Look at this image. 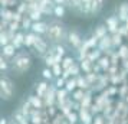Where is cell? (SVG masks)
Here are the masks:
<instances>
[{"label":"cell","instance_id":"6da1fadb","mask_svg":"<svg viewBox=\"0 0 128 124\" xmlns=\"http://www.w3.org/2000/svg\"><path fill=\"white\" fill-rule=\"evenodd\" d=\"M66 26H65L60 19H53L48 22V29L45 33V39L49 42V45H56V43H64L66 38Z\"/></svg>","mask_w":128,"mask_h":124},{"label":"cell","instance_id":"7a4b0ae2","mask_svg":"<svg viewBox=\"0 0 128 124\" xmlns=\"http://www.w3.org/2000/svg\"><path fill=\"white\" fill-rule=\"evenodd\" d=\"M32 55L26 49H20L14 53V56L10 59V69L16 75H23L32 68Z\"/></svg>","mask_w":128,"mask_h":124},{"label":"cell","instance_id":"3957f363","mask_svg":"<svg viewBox=\"0 0 128 124\" xmlns=\"http://www.w3.org/2000/svg\"><path fill=\"white\" fill-rule=\"evenodd\" d=\"M16 92V87L14 82L12 81V78L7 75H0V100L3 101H10L13 100Z\"/></svg>","mask_w":128,"mask_h":124},{"label":"cell","instance_id":"277c9868","mask_svg":"<svg viewBox=\"0 0 128 124\" xmlns=\"http://www.w3.org/2000/svg\"><path fill=\"white\" fill-rule=\"evenodd\" d=\"M65 42H66V43H68L70 48L78 49V48L82 45L84 39H82L81 33H79L78 30H75V29H68V30H66V38H65Z\"/></svg>","mask_w":128,"mask_h":124},{"label":"cell","instance_id":"5b68a950","mask_svg":"<svg viewBox=\"0 0 128 124\" xmlns=\"http://www.w3.org/2000/svg\"><path fill=\"white\" fill-rule=\"evenodd\" d=\"M49 48H50L49 42H48L46 39L43 38V36H42L40 39H39V41L36 42L35 45H33V46L30 48V51H33L36 56H39V58H43V55H45L48 51H49Z\"/></svg>","mask_w":128,"mask_h":124},{"label":"cell","instance_id":"8992f818","mask_svg":"<svg viewBox=\"0 0 128 124\" xmlns=\"http://www.w3.org/2000/svg\"><path fill=\"white\" fill-rule=\"evenodd\" d=\"M105 28L108 30L110 35H115L118 33V29H120V20L116 18V15H111L105 19Z\"/></svg>","mask_w":128,"mask_h":124},{"label":"cell","instance_id":"52a82bcc","mask_svg":"<svg viewBox=\"0 0 128 124\" xmlns=\"http://www.w3.org/2000/svg\"><path fill=\"white\" fill-rule=\"evenodd\" d=\"M48 29V22L45 20H39V22H32V26H30V32H33L39 36H45Z\"/></svg>","mask_w":128,"mask_h":124},{"label":"cell","instance_id":"ba28073f","mask_svg":"<svg viewBox=\"0 0 128 124\" xmlns=\"http://www.w3.org/2000/svg\"><path fill=\"white\" fill-rule=\"evenodd\" d=\"M42 36L36 35V33H33V32H30V30H28V32H24V43H23V48H26V49H30V48L35 45L36 42L40 39Z\"/></svg>","mask_w":128,"mask_h":124},{"label":"cell","instance_id":"9c48e42d","mask_svg":"<svg viewBox=\"0 0 128 124\" xmlns=\"http://www.w3.org/2000/svg\"><path fill=\"white\" fill-rule=\"evenodd\" d=\"M49 85H50V84L48 82V81H45V79H42V81H39V82H36L35 84V95L43 98L45 94L48 92V89H49Z\"/></svg>","mask_w":128,"mask_h":124},{"label":"cell","instance_id":"30bf717a","mask_svg":"<svg viewBox=\"0 0 128 124\" xmlns=\"http://www.w3.org/2000/svg\"><path fill=\"white\" fill-rule=\"evenodd\" d=\"M10 43L14 46V49H16V51L23 49V43H24V32H23V30H19V32H16V33H14V38L12 39V42H10Z\"/></svg>","mask_w":128,"mask_h":124},{"label":"cell","instance_id":"8fae6325","mask_svg":"<svg viewBox=\"0 0 128 124\" xmlns=\"http://www.w3.org/2000/svg\"><path fill=\"white\" fill-rule=\"evenodd\" d=\"M16 52H18V51L14 49V46H13L12 43H7V45H4L3 48H0V55H2L3 58H6L7 61H10V59L14 56Z\"/></svg>","mask_w":128,"mask_h":124},{"label":"cell","instance_id":"7c38bea8","mask_svg":"<svg viewBox=\"0 0 128 124\" xmlns=\"http://www.w3.org/2000/svg\"><path fill=\"white\" fill-rule=\"evenodd\" d=\"M91 6H92V0H81V5L76 13L82 16H91Z\"/></svg>","mask_w":128,"mask_h":124},{"label":"cell","instance_id":"4fadbf2b","mask_svg":"<svg viewBox=\"0 0 128 124\" xmlns=\"http://www.w3.org/2000/svg\"><path fill=\"white\" fill-rule=\"evenodd\" d=\"M96 46H98V49L101 52L102 51H106V49H111V48L114 46L112 45V38H111V35H106L102 39H99L98 43H96Z\"/></svg>","mask_w":128,"mask_h":124},{"label":"cell","instance_id":"5bb4252c","mask_svg":"<svg viewBox=\"0 0 128 124\" xmlns=\"http://www.w3.org/2000/svg\"><path fill=\"white\" fill-rule=\"evenodd\" d=\"M116 18H118V20L120 22H125V19L128 18V2H124V3H121L120 5V7H118V13H116Z\"/></svg>","mask_w":128,"mask_h":124},{"label":"cell","instance_id":"9a60e30c","mask_svg":"<svg viewBox=\"0 0 128 124\" xmlns=\"http://www.w3.org/2000/svg\"><path fill=\"white\" fill-rule=\"evenodd\" d=\"M13 13H14L13 9H9V7H0V20L9 23V22L13 19Z\"/></svg>","mask_w":128,"mask_h":124},{"label":"cell","instance_id":"2e32d148","mask_svg":"<svg viewBox=\"0 0 128 124\" xmlns=\"http://www.w3.org/2000/svg\"><path fill=\"white\" fill-rule=\"evenodd\" d=\"M106 35H108V30H106V28H105V25H98V26L92 30V36L96 39V41L102 39V38L106 36Z\"/></svg>","mask_w":128,"mask_h":124},{"label":"cell","instance_id":"e0dca14e","mask_svg":"<svg viewBox=\"0 0 128 124\" xmlns=\"http://www.w3.org/2000/svg\"><path fill=\"white\" fill-rule=\"evenodd\" d=\"M28 101L32 104L33 108H45V105H43V98H40V97H38L35 94H30L28 97Z\"/></svg>","mask_w":128,"mask_h":124},{"label":"cell","instance_id":"ac0fdd59","mask_svg":"<svg viewBox=\"0 0 128 124\" xmlns=\"http://www.w3.org/2000/svg\"><path fill=\"white\" fill-rule=\"evenodd\" d=\"M68 95H69V92H68L65 88L56 89V104H55V105H56V107L60 105V104H62L66 98H68Z\"/></svg>","mask_w":128,"mask_h":124},{"label":"cell","instance_id":"d6986e66","mask_svg":"<svg viewBox=\"0 0 128 124\" xmlns=\"http://www.w3.org/2000/svg\"><path fill=\"white\" fill-rule=\"evenodd\" d=\"M66 13V7L62 5H55L52 9V16H55L56 19H62Z\"/></svg>","mask_w":128,"mask_h":124},{"label":"cell","instance_id":"ffe728a7","mask_svg":"<svg viewBox=\"0 0 128 124\" xmlns=\"http://www.w3.org/2000/svg\"><path fill=\"white\" fill-rule=\"evenodd\" d=\"M50 46H52L55 55H58V56H60V58L66 56V48H65L64 43H56V45H50Z\"/></svg>","mask_w":128,"mask_h":124},{"label":"cell","instance_id":"44dd1931","mask_svg":"<svg viewBox=\"0 0 128 124\" xmlns=\"http://www.w3.org/2000/svg\"><path fill=\"white\" fill-rule=\"evenodd\" d=\"M13 123H16V124H20V123H23V121H26V120H28V117H26V115H24L23 112L20 111V108H18V110H16V111H13Z\"/></svg>","mask_w":128,"mask_h":124},{"label":"cell","instance_id":"7402d4cb","mask_svg":"<svg viewBox=\"0 0 128 124\" xmlns=\"http://www.w3.org/2000/svg\"><path fill=\"white\" fill-rule=\"evenodd\" d=\"M105 0H92V6H91V15H96L102 10Z\"/></svg>","mask_w":128,"mask_h":124},{"label":"cell","instance_id":"603a6c76","mask_svg":"<svg viewBox=\"0 0 128 124\" xmlns=\"http://www.w3.org/2000/svg\"><path fill=\"white\" fill-rule=\"evenodd\" d=\"M68 92H72V91H75L76 89V79H75V77H69L66 81H65V87H64Z\"/></svg>","mask_w":128,"mask_h":124},{"label":"cell","instance_id":"cb8c5ba5","mask_svg":"<svg viewBox=\"0 0 128 124\" xmlns=\"http://www.w3.org/2000/svg\"><path fill=\"white\" fill-rule=\"evenodd\" d=\"M74 64H75V59L72 58V56H64L62 61H60V66H62L64 71H66L68 68H70Z\"/></svg>","mask_w":128,"mask_h":124},{"label":"cell","instance_id":"d4e9b609","mask_svg":"<svg viewBox=\"0 0 128 124\" xmlns=\"http://www.w3.org/2000/svg\"><path fill=\"white\" fill-rule=\"evenodd\" d=\"M19 108H20V111L23 112V114H24V115H26L28 118H29V114H30V111L33 110V107H32V104H30V102H29L28 100H24L23 102L20 104V107H19Z\"/></svg>","mask_w":128,"mask_h":124},{"label":"cell","instance_id":"484cf974","mask_svg":"<svg viewBox=\"0 0 128 124\" xmlns=\"http://www.w3.org/2000/svg\"><path fill=\"white\" fill-rule=\"evenodd\" d=\"M30 26H32V20L28 15H23V18H22V22H20V29L23 30V32H28L30 30Z\"/></svg>","mask_w":128,"mask_h":124},{"label":"cell","instance_id":"4316f807","mask_svg":"<svg viewBox=\"0 0 128 124\" xmlns=\"http://www.w3.org/2000/svg\"><path fill=\"white\" fill-rule=\"evenodd\" d=\"M70 94H72V97H70V100H72V101L81 102L82 98H84V95H85V91H84V89H81V88H76L75 91H72Z\"/></svg>","mask_w":128,"mask_h":124},{"label":"cell","instance_id":"83f0119b","mask_svg":"<svg viewBox=\"0 0 128 124\" xmlns=\"http://www.w3.org/2000/svg\"><path fill=\"white\" fill-rule=\"evenodd\" d=\"M75 79H76V88H81V89H85L89 87V84H88V81H86V78L85 77H82V75H78V77H75Z\"/></svg>","mask_w":128,"mask_h":124},{"label":"cell","instance_id":"f1b7e54d","mask_svg":"<svg viewBox=\"0 0 128 124\" xmlns=\"http://www.w3.org/2000/svg\"><path fill=\"white\" fill-rule=\"evenodd\" d=\"M10 71V61H7L6 58H3L0 55V72L2 74H6Z\"/></svg>","mask_w":128,"mask_h":124},{"label":"cell","instance_id":"f546056e","mask_svg":"<svg viewBox=\"0 0 128 124\" xmlns=\"http://www.w3.org/2000/svg\"><path fill=\"white\" fill-rule=\"evenodd\" d=\"M79 68H81V71H84V74H89L92 71V62H89L88 59H82L81 64H79Z\"/></svg>","mask_w":128,"mask_h":124},{"label":"cell","instance_id":"4dcf8cb0","mask_svg":"<svg viewBox=\"0 0 128 124\" xmlns=\"http://www.w3.org/2000/svg\"><path fill=\"white\" fill-rule=\"evenodd\" d=\"M28 16L30 18L32 22H39V20H43V15H42L38 9H36V10H30V12L28 13Z\"/></svg>","mask_w":128,"mask_h":124},{"label":"cell","instance_id":"1f68e13d","mask_svg":"<svg viewBox=\"0 0 128 124\" xmlns=\"http://www.w3.org/2000/svg\"><path fill=\"white\" fill-rule=\"evenodd\" d=\"M42 78H43L45 81H48V82H52L53 79H55L52 71H50V68H46V66H45V68L42 69Z\"/></svg>","mask_w":128,"mask_h":124},{"label":"cell","instance_id":"d6a6232c","mask_svg":"<svg viewBox=\"0 0 128 124\" xmlns=\"http://www.w3.org/2000/svg\"><path fill=\"white\" fill-rule=\"evenodd\" d=\"M66 71L69 74V77H78V75H81V68H79V64H76V62L70 68H68Z\"/></svg>","mask_w":128,"mask_h":124},{"label":"cell","instance_id":"836d02e7","mask_svg":"<svg viewBox=\"0 0 128 124\" xmlns=\"http://www.w3.org/2000/svg\"><path fill=\"white\" fill-rule=\"evenodd\" d=\"M26 10H28V5H26V2L19 0V3L16 5V7H14V12L20 13V15H26Z\"/></svg>","mask_w":128,"mask_h":124},{"label":"cell","instance_id":"e575fe53","mask_svg":"<svg viewBox=\"0 0 128 124\" xmlns=\"http://www.w3.org/2000/svg\"><path fill=\"white\" fill-rule=\"evenodd\" d=\"M18 3H19V0H0V7H9V9H13V7H16Z\"/></svg>","mask_w":128,"mask_h":124},{"label":"cell","instance_id":"d590c367","mask_svg":"<svg viewBox=\"0 0 128 124\" xmlns=\"http://www.w3.org/2000/svg\"><path fill=\"white\" fill-rule=\"evenodd\" d=\"M78 117H79V120L82 121V124H91V121H92V120H91V115L86 112V110H82L81 114H79Z\"/></svg>","mask_w":128,"mask_h":124},{"label":"cell","instance_id":"8d00e7d4","mask_svg":"<svg viewBox=\"0 0 128 124\" xmlns=\"http://www.w3.org/2000/svg\"><path fill=\"white\" fill-rule=\"evenodd\" d=\"M7 43H10V39H9V35H7V30L4 29L0 33V48H3Z\"/></svg>","mask_w":128,"mask_h":124},{"label":"cell","instance_id":"74e56055","mask_svg":"<svg viewBox=\"0 0 128 124\" xmlns=\"http://www.w3.org/2000/svg\"><path fill=\"white\" fill-rule=\"evenodd\" d=\"M6 29H7V30H10V32H14V33H16V32H19V30H20V23H19V22H14V20H10Z\"/></svg>","mask_w":128,"mask_h":124},{"label":"cell","instance_id":"f35d334b","mask_svg":"<svg viewBox=\"0 0 128 124\" xmlns=\"http://www.w3.org/2000/svg\"><path fill=\"white\" fill-rule=\"evenodd\" d=\"M50 71H52V74H53V77L55 78H58V77H60L62 75V72H64V69H62V66H60V64H55V65L50 68Z\"/></svg>","mask_w":128,"mask_h":124},{"label":"cell","instance_id":"ab89813d","mask_svg":"<svg viewBox=\"0 0 128 124\" xmlns=\"http://www.w3.org/2000/svg\"><path fill=\"white\" fill-rule=\"evenodd\" d=\"M52 85L55 87L56 89H59V88H64L65 87V79L62 77H58V78H55L52 81Z\"/></svg>","mask_w":128,"mask_h":124},{"label":"cell","instance_id":"60d3db41","mask_svg":"<svg viewBox=\"0 0 128 124\" xmlns=\"http://www.w3.org/2000/svg\"><path fill=\"white\" fill-rule=\"evenodd\" d=\"M79 120V117H78V114L76 112H72L70 111L68 115H66V121L68 123H70V124H76V121Z\"/></svg>","mask_w":128,"mask_h":124},{"label":"cell","instance_id":"b9f144b4","mask_svg":"<svg viewBox=\"0 0 128 124\" xmlns=\"http://www.w3.org/2000/svg\"><path fill=\"white\" fill-rule=\"evenodd\" d=\"M46 112L49 118H53L56 114H58V107L56 105H50V107H46Z\"/></svg>","mask_w":128,"mask_h":124},{"label":"cell","instance_id":"7bdbcfd3","mask_svg":"<svg viewBox=\"0 0 128 124\" xmlns=\"http://www.w3.org/2000/svg\"><path fill=\"white\" fill-rule=\"evenodd\" d=\"M98 65L101 66V69H106L110 66V59L108 58H99L98 59Z\"/></svg>","mask_w":128,"mask_h":124},{"label":"cell","instance_id":"ee69618b","mask_svg":"<svg viewBox=\"0 0 128 124\" xmlns=\"http://www.w3.org/2000/svg\"><path fill=\"white\" fill-rule=\"evenodd\" d=\"M79 5H81V0H69V9L74 12H78Z\"/></svg>","mask_w":128,"mask_h":124},{"label":"cell","instance_id":"f6af8a7d","mask_svg":"<svg viewBox=\"0 0 128 124\" xmlns=\"http://www.w3.org/2000/svg\"><path fill=\"white\" fill-rule=\"evenodd\" d=\"M53 5H62V6L66 7V0H52Z\"/></svg>","mask_w":128,"mask_h":124},{"label":"cell","instance_id":"bcb514c9","mask_svg":"<svg viewBox=\"0 0 128 124\" xmlns=\"http://www.w3.org/2000/svg\"><path fill=\"white\" fill-rule=\"evenodd\" d=\"M10 121H9V118L6 117H0V124H9Z\"/></svg>","mask_w":128,"mask_h":124},{"label":"cell","instance_id":"7dc6e473","mask_svg":"<svg viewBox=\"0 0 128 124\" xmlns=\"http://www.w3.org/2000/svg\"><path fill=\"white\" fill-rule=\"evenodd\" d=\"M3 30H4V26H3V25H2V22H0V33H2V32H3Z\"/></svg>","mask_w":128,"mask_h":124},{"label":"cell","instance_id":"c3c4849f","mask_svg":"<svg viewBox=\"0 0 128 124\" xmlns=\"http://www.w3.org/2000/svg\"><path fill=\"white\" fill-rule=\"evenodd\" d=\"M124 23H125V26H127V28H128V18L125 19V22H124Z\"/></svg>","mask_w":128,"mask_h":124},{"label":"cell","instance_id":"681fc988","mask_svg":"<svg viewBox=\"0 0 128 124\" xmlns=\"http://www.w3.org/2000/svg\"><path fill=\"white\" fill-rule=\"evenodd\" d=\"M9 124H14V123H13V121H10V123H9Z\"/></svg>","mask_w":128,"mask_h":124},{"label":"cell","instance_id":"f907efd6","mask_svg":"<svg viewBox=\"0 0 128 124\" xmlns=\"http://www.w3.org/2000/svg\"><path fill=\"white\" fill-rule=\"evenodd\" d=\"M36 2H39V0H36Z\"/></svg>","mask_w":128,"mask_h":124},{"label":"cell","instance_id":"816d5d0a","mask_svg":"<svg viewBox=\"0 0 128 124\" xmlns=\"http://www.w3.org/2000/svg\"><path fill=\"white\" fill-rule=\"evenodd\" d=\"M68 124H70V123H68Z\"/></svg>","mask_w":128,"mask_h":124},{"label":"cell","instance_id":"f5cc1de1","mask_svg":"<svg viewBox=\"0 0 128 124\" xmlns=\"http://www.w3.org/2000/svg\"><path fill=\"white\" fill-rule=\"evenodd\" d=\"M14 124H16V123H14Z\"/></svg>","mask_w":128,"mask_h":124}]
</instances>
